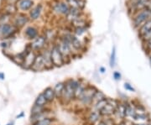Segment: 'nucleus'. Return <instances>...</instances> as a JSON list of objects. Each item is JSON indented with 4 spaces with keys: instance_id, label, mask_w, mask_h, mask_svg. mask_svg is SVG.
Listing matches in <instances>:
<instances>
[{
    "instance_id": "nucleus-21",
    "label": "nucleus",
    "mask_w": 151,
    "mask_h": 125,
    "mask_svg": "<svg viewBox=\"0 0 151 125\" xmlns=\"http://www.w3.org/2000/svg\"><path fill=\"white\" fill-rule=\"evenodd\" d=\"M65 2L69 4L70 8L81 10H84L86 4V0H67Z\"/></svg>"
},
{
    "instance_id": "nucleus-19",
    "label": "nucleus",
    "mask_w": 151,
    "mask_h": 125,
    "mask_svg": "<svg viewBox=\"0 0 151 125\" xmlns=\"http://www.w3.org/2000/svg\"><path fill=\"white\" fill-rule=\"evenodd\" d=\"M150 116L149 114H136L134 119L133 120V123L135 124H147L150 123Z\"/></svg>"
},
{
    "instance_id": "nucleus-7",
    "label": "nucleus",
    "mask_w": 151,
    "mask_h": 125,
    "mask_svg": "<svg viewBox=\"0 0 151 125\" xmlns=\"http://www.w3.org/2000/svg\"><path fill=\"white\" fill-rule=\"evenodd\" d=\"M50 55H51V60L54 67H60L62 65H65L64 58L62 56L61 53L60 52L58 47L55 43H51L50 45Z\"/></svg>"
},
{
    "instance_id": "nucleus-26",
    "label": "nucleus",
    "mask_w": 151,
    "mask_h": 125,
    "mask_svg": "<svg viewBox=\"0 0 151 125\" xmlns=\"http://www.w3.org/2000/svg\"><path fill=\"white\" fill-rule=\"evenodd\" d=\"M64 87H65V82H57L54 86L53 89H54V93L55 95V98H56V100L60 99V95H61V93L64 90Z\"/></svg>"
},
{
    "instance_id": "nucleus-2",
    "label": "nucleus",
    "mask_w": 151,
    "mask_h": 125,
    "mask_svg": "<svg viewBox=\"0 0 151 125\" xmlns=\"http://www.w3.org/2000/svg\"><path fill=\"white\" fill-rule=\"evenodd\" d=\"M70 8L65 0H55L51 4V11L55 15L65 18Z\"/></svg>"
},
{
    "instance_id": "nucleus-15",
    "label": "nucleus",
    "mask_w": 151,
    "mask_h": 125,
    "mask_svg": "<svg viewBox=\"0 0 151 125\" xmlns=\"http://www.w3.org/2000/svg\"><path fill=\"white\" fill-rule=\"evenodd\" d=\"M84 15H85L84 10L70 8L69 13L65 17V20L66 22H68L69 24H70L71 22L75 21L76 19H79V18H81L82 16H84Z\"/></svg>"
},
{
    "instance_id": "nucleus-47",
    "label": "nucleus",
    "mask_w": 151,
    "mask_h": 125,
    "mask_svg": "<svg viewBox=\"0 0 151 125\" xmlns=\"http://www.w3.org/2000/svg\"><path fill=\"white\" fill-rule=\"evenodd\" d=\"M65 1H67V0H65Z\"/></svg>"
},
{
    "instance_id": "nucleus-10",
    "label": "nucleus",
    "mask_w": 151,
    "mask_h": 125,
    "mask_svg": "<svg viewBox=\"0 0 151 125\" xmlns=\"http://www.w3.org/2000/svg\"><path fill=\"white\" fill-rule=\"evenodd\" d=\"M43 11L44 5L41 3L37 4L34 6L27 14L30 22H36L38 20H40L41 19L42 14H43Z\"/></svg>"
},
{
    "instance_id": "nucleus-41",
    "label": "nucleus",
    "mask_w": 151,
    "mask_h": 125,
    "mask_svg": "<svg viewBox=\"0 0 151 125\" xmlns=\"http://www.w3.org/2000/svg\"><path fill=\"white\" fill-rule=\"evenodd\" d=\"M105 71H106V68L105 67H103V66H100L99 67V72L100 73L103 74V73H105Z\"/></svg>"
},
{
    "instance_id": "nucleus-35",
    "label": "nucleus",
    "mask_w": 151,
    "mask_h": 125,
    "mask_svg": "<svg viewBox=\"0 0 151 125\" xmlns=\"http://www.w3.org/2000/svg\"><path fill=\"white\" fill-rule=\"evenodd\" d=\"M11 46V40H3L0 43V47L4 50L9 49Z\"/></svg>"
},
{
    "instance_id": "nucleus-9",
    "label": "nucleus",
    "mask_w": 151,
    "mask_h": 125,
    "mask_svg": "<svg viewBox=\"0 0 151 125\" xmlns=\"http://www.w3.org/2000/svg\"><path fill=\"white\" fill-rule=\"evenodd\" d=\"M150 0H128V10L129 14H134L136 12L147 8Z\"/></svg>"
},
{
    "instance_id": "nucleus-16",
    "label": "nucleus",
    "mask_w": 151,
    "mask_h": 125,
    "mask_svg": "<svg viewBox=\"0 0 151 125\" xmlns=\"http://www.w3.org/2000/svg\"><path fill=\"white\" fill-rule=\"evenodd\" d=\"M30 70L35 72H40V71H45V66L43 59H42L40 53H37L36 55V57L35 59V61L33 63Z\"/></svg>"
},
{
    "instance_id": "nucleus-14",
    "label": "nucleus",
    "mask_w": 151,
    "mask_h": 125,
    "mask_svg": "<svg viewBox=\"0 0 151 125\" xmlns=\"http://www.w3.org/2000/svg\"><path fill=\"white\" fill-rule=\"evenodd\" d=\"M50 44L48 46L44 49L41 52H40L41 54L42 59H43L44 64L45 66V70H51L54 68V65L52 63V60H51V55H50Z\"/></svg>"
},
{
    "instance_id": "nucleus-31",
    "label": "nucleus",
    "mask_w": 151,
    "mask_h": 125,
    "mask_svg": "<svg viewBox=\"0 0 151 125\" xmlns=\"http://www.w3.org/2000/svg\"><path fill=\"white\" fill-rule=\"evenodd\" d=\"M107 98L106 97V95L104 94V93H103L102 91H100V90H98L97 89V91L94 94V96H93V98H92V105H91V107H92L93 104H95L97 102H99L100 100H102L103 98Z\"/></svg>"
},
{
    "instance_id": "nucleus-29",
    "label": "nucleus",
    "mask_w": 151,
    "mask_h": 125,
    "mask_svg": "<svg viewBox=\"0 0 151 125\" xmlns=\"http://www.w3.org/2000/svg\"><path fill=\"white\" fill-rule=\"evenodd\" d=\"M48 107H40V106H38L35 104H33L32 108L30 109V115H35L39 114H41L43 112H45L49 110Z\"/></svg>"
},
{
    "instance_id": "nucleus-45",
    "label": "nucleus",
    "mask_w": 151,
    "mask_h": 125,
    "mask_svg": "<svg viewBox=\"0 0 151 125\" xmlns=\"http://www.w3.org/2000/svg\"><path fill=\"white\" fill-rule=\"evenodd\" d=\"M146 125H151V123H149V124H147Z\"/></svg>"
},
{
    "instance_id": "nucleus-17",
    "label": "nucleus",
    "mask_w": 151,
    "mask_h": 125,
    "mask_svg": "<svg viewBox=\"0 0 151 125\" xmlns=\"http://www.w3.org/2000/svg\"><path fill=\"white\" fill-rule=\"evenodd\" d=\"M102 116L100 114V112L88 110V114L86 116V121L89 125H95L98 121L102 119Z\"/></svg>"
},
{
    "instance_id": "nucleus-42",
    "label": "nucleus",
    "mask_w": 151,
    "mask_h": 125,
    "mask_svg": "<svg viewBox=\"0 0 151 125\" xmlns=\"http://www.w3.org/2000/svg\"><path fill=\"white\" fill-rule=\"evenodd\" d=\"M5 79V75L4 72H0V80L1 81H4Z\"/></svg>"
},
{
    "instance_id": "nucleus-40",
    "label": "nucleus",
    "mask_w": 151,
    "mask_h": 125,
    "mask_svg": "<svg viewBox=\"0 0 151 125\" xmlns=\"http://www.w3.org/2000/svg\"><path fill=\"white\" fill-rule=\"evenodd\" d=\"M24 112H21L19 114H18L16 116V119H22V118H24Z\"/></svg>"
},
{
    "instance_id": "nucleus-39",
    "label": "nucleus",
    "mask_w": 151,
    "mask_h": 125,
    "mask_svg": "<svg viewBox=\"0 0 151 125\" xmlns=\"http://www.w3.org/2000/svg\"><path fill=\"white\" fill-rule=\"evenodd\" d=\"M3 1H4L5 4H16L17 2H18L19 0H3Z\"/></svg>"
},
{
    "instance_id": "nucleus-43",
    "label": "nucleus",
    "mask_w": 151,
    "mask_h": 125,
    "mask_svg": "<svg viewBox=\"0 0 151 125\" xmlns=\"http://www.w3.org/2000/svg\"><path fill=\"white\" fill-rule=\"evenodd\" d=\"M147 9L151 12V0L149 1V4H148V5H147Z\"/></svg>"
},
{
    "instance_id": "nucleus-20",
    "label": "nucleus",
    "mask_w": 151,
    "mask_h": 125,
    "mask_svg": "<svg viewBox=\"0 0 151 125\" xmlns=\"http://www.w3.org/2000/svg\"><path fill=\"white\" fill-rule=\"evenodd\" d=\"M135 115H136V112H135L134 104L127 102V103H126V119H125L133 122Z\"/></svg>"
},
{
    "instance_id": "nucleus-27",
    "label": "nucleus",
    "mask_w": 151,
    "mask_h": 125,
    "mask_svg": "<svg viewBox=\"0 0 151 125\" xmlns=\"http://www.w3.org/2000/svg\"><path fill=\"white\" fill-rule=\"evenodd\" d=\"M108 104V98H105L100 100L99 102H97L95 104H93L92 107L90 108L89 110H93V111H97V112H100L102 109Z\"/></svg>"
},
{
    "instance_id": "nucleus-11",
    "label": "nucleus",
    "mask_w": 151,
    "mask_h": 125,
    "mask_svg": "<svg viewBox=\"0 0 151 125\" xmlns=\"http://www.w3.org/2000/svg\"><path fill=\"white\" fill-rule=\"evenodd\" d=\"M24 37L27 39L28 40L31 41L33 40L38 37L41 33L40 29L35 25V24H30V25H26L24 29Z\"/></svg>"
},
{
    "instance_id": "nucleus-5",
    "label": "nucleus",
    "mask_w": 151,
    "mask_h": 125,
    "mask_svg": "<svg viewBox=\"0 0 151 125\" xmlns=\"http://www.w3.org/2000/svg\"><path fill=\"white\" fill-rule=\"evenodd\" d=\"M74 93H75V90H74L73 87H71V85H70L68 79H67L66 81H65V87H64V90H63V92L60 95L59 101L63 105L70 104L71 102L75 101Z\"/></svg>"
},
{
    "instance_id": "nucleus-12",
    "label": "nucleus",
    "mask_w": 151,
    "mask_h": 125,
    "mask_svg": "<svg viewBox=\"0 0 151 125\" xmlns=\"http://www.w3.org/2000/svg\"><path fill=\"white\" fill-rule=\"evenodd\" d=\"M36 55H37V53L33 51L32 50H28L27 53L25 55V57H24V61H23V64L20 67H22L24 70H30L33 63L35 61V59L36 57Z\"/></svg>"
},
{
    "instance_id": "nucleus-46",
    "label": "nucleus",
    "mask_w": 151,
    "mask_h": 125,
    "mask_svg": "<svg viewBox=\"0 0 151 125\" xmlns=\"http://www.w3.org/2000/svg\"><path fill=\"white\" fill-rule=\"evenodd\" d=\"M134 125H146V124H134Z\"/></svg>"
},
{
    "instance_id": "nucleus-3",
    "label": "nucleus",
    "mask_w": 151,
    "mask_h": 125,
    "mask_svg": "<svg viewBox=\"0 0 151 125\" xmlns=\"http://www.w3.org/2000/svg\"><path fill=\"white\" fill-rule=\"evenodd\" d=\"M151 18V12L147 8L140 11L136 12L132 15V22L135 29H139Z\"/></svg>"
},
{
    "instance_id": "nucleus-32",
    "label": "nucleus",
    "mask_w": 151,
    "mask_h": 125,
    "mask_svg": "<svg viewBox=\"0 0 151 125\" xmlns=\"http://www.w3.org/2000/svg\"><path fill=\"white\" fill-rule=\"evenodd\" d=\"M11 19H12V15H9L2 11L0 12V24L11 23Z\"/></svg>"
},
{
    "instance_id": "nucleus-33",
    "label": "nucleus",
    "mask_w": 151,
    "mask_h": 125,
    "mask_svg": "<svg viewBox=\"0 0 151 125\" xmlns=\"http://www.w3.org/2000/svg\"><path fill=\"white\" fill-rule=\"evenodd\" d=\"M116 64V47L113 46L112 49V52H111V55H110V59H109V65L111 68H113Z\"/></svg>"
},
{
    "instance_id": "nucleus-28",
    "label": "nucleus",
    "mask_w": 151,
    "mask_h": 125,
    "mask_svg": "<svg viewBox=\"0 0 151 125\" xmlns=\"http://www.w3.org/2000/svg\"><path fill=\"white\" fill-rule=\"evenodd\" d=\"M34 104L35 105H38V106H40V107H48V102L46 101V99L44 97L43 93H40L39 95H38L35 100V103Z\"/></svg>"
},
{
    "instance_id": "nucleus-4",
    "label": "nucleus",
    "mask_w": 151,
    "mask_h": 125,
    "mask_svg": "<svg viewBox=\"0 0 151 125\" xmlns=\"http://www.w3.org/2000/svg\"><path fill=\"white\" fill-rule=\"evenodd\" d=\"M19 31V29H18L12 23L0 24V38L2 40L14 39Z\"/></svg>"
},
{
    "instance_id": "nucleus-18",
    "label": "nucleus",
    "mask_w": 151,
    "mask_h": 125,
    "mask_svg": "<svg viewBox=\"0 0 151 125\" xmlns=\"http://www.w3.org/2000/svg\"><path fill=\"white\" fill-rule=\"evenodd\" d=\"M44 97L46 99V101L48 102V103H54L55 100H56L55 95L54 93V89L52 87H47L44 89V91L42 92Z\"/></svg>"
},
{
    "instance_id": "nucleus-1",
    "label": "nucleus",
    "mask_w": 151,
    "mask_h": 125,
    "mask_svg": "<svg viewBox=\"0 0 151 125\" xmlns=\"http://www.w3.org/2000/svg\"><path fill=\"white\" fill-rule=\"evenodd\" d=\"M97 91V88L94 85L92 84H87L86 89L84 91L83 94L81 95V97L79 98L78 101H76L78 103L81 105L84 108L90 109L91 108V105H92V98L94 96L95 93Z\"/></svg>"
},
{
    "instance_id": "nucleus-25",
    "label": "nucleus",
    "mask_w": 151,
    "mask_h": 125,
    "mask_svg": "<svg viewBox=\"0 0 151 125\" xmlns=\"http://www.w3.org/2000/svg\"><path fill=\"white\" fill-rule=\"evenodd\" d=\"M2 12H4L6 14H9V15H14L18 12L16 4H5L3 7V10Z\"/></svg>"
},
{
    "instance_id": "nucleus-30",
    "label": "nucleus",
    "mask_w": 151,
    "mask_h": 125,
    "mask_svg": "<svg viewBox=\"0 0 151 125\" xmlns=\"http://www.w3.org/2000/svg\"><path fill=\"white\" fill-rule=\"evenodd\" d=\"M55 121V119L54 118L48 117V118H45L44 119L37 121V122H35L34 124H31V125H53Z\"/></svg>"
},
{
    "instance_id": "nucleus-8",
    "label": "nucleus",
    "mask_w": 151,
    "mask_h": 125,
    "mask_svg": "<svg viewBox=\"0 0 151 125\" xmlns=\"http://www.w3.org/2000/svg\"><path fill=\"white\" fill-rule=\"evenodd\" d=\"M29 22L30 20H29V18L27 14L20 13V12H17L14 15L12 16V19H11V23L18 29L24 28Z\"/></svg>"
},
{
    "instance_id": "nucleus-6",
    "label": "nucleus",
    "mask_w": 151,
    "mask_h": 125,
    "mask_svg": "<svg viewBox=\"0 0 151 125\" xmlns=\"http://www.w3.org/2000/svg\"><path fill=\"white\" fill-rule=\"evenodd\" d=\"M28 45H29L30 50H32L33 51H35L36 53H40L44 49H45L50 45V43L47 41L46 38L44 36L43 34H40L38 37L31 40Z\"/></svg>"
},
{
    "instance_id": "nucleus-34",
    "label": "nucleus",
    "mask_w": 151,
    "mask_h": 125,
    "mask_svg": "<svg viewBox=\"0 0 151 125\" xmlns=\"http://www.w3.org/2000/svg\"><path fill=\"white\" fill-rule=\"evenodd\" d=\"M95 125H115V123L113 122V119H111V118H106V119L103 118Z\"/></svg>"
},
{
    "instance_id": "nucleus-36",
    "label": "nucleus",
    "mask_w": 151,
    "mask_h": 125,
    "mask_svg": "<svg viewBox=\"0 0 151 125\" xmlns=\"http://www.w3.org/2000/svg\"><path fill=\"white\" fill-rule=\"evenodd\" d=\"M143 44H144V48H145V50L147 55L151 53V37L145 41H144Z\"/></svg>"
},
{
    "instance_id": "nucleus-24",
    "label": "nucleus",
    "mask_w": 151,
    "mask_h": 125,
    "mask_svg": "<svg viewBox=\"0 0 151 125\" xmlns=\"http://www.w3.org/2000/svg\"><path fill=\"white\" fill-rule=\"evenodd\" d=\"M87 84H88V83L83 80V81L81 82V84L76 88L75 93H74V99H75V101H78V100H79V98H81V95L83 94L84 91H85V89H86Z\"/></svg>"
},
{
    "instance_id": "nucleus-37",
    "label": "nucleus",
    "mask_w": 151,
    "mask_h": 125,
    "mask_svg": "<svg viewBox=\"0 0 151 125\" xmlns=\"http://www.w3.org/2000/svg\"><path fill=\"white\" fill-rule=\"evenodd\" d=\"M113 77L115 81H120L122 76H121V74H120V72H119V71H113Z\"/></svg>"
},
{
    "instance_id": "nucleus-13",
    "label": "nucleus",
    "mask_w": 151,
    "mask_h": 125,
    "mask_svg": "<svg viewBox=\"0 0 151 125\" xmlns=\"http://www.w3.org/2000/svg\"><path fill=\"white\" fill-rule=\"evenodd\" d=\"M35 5V3L34 0H19L17 2L16 7L18 12L27 14L29 11Z\"/></svg>"
},
{
    "instance_id": "nucleus-23",
    "label": "nucleus",
    "mask_w": 151,
    "mask_h": 125,
    "mask_svg": "<svg viewBox=\"0 0 151 125\" xmlns=\"http://www.w3.org/2000/svg\"><path fill=\"white\" fill-rule=\"evenodd\" d=\"M50 112H51V110H50V109H49V110H47V111L43 112V113H41V114H39L30 115V117H29V122H30V124H34V123H35V122H37V121L44 119H45V118L51 117V116L50 115Z\"/></svg>"
},
{
    "instance_id": "nucleus-38",
    "label": "nucleus",
    "mask_w": 151,
    "mask_h": 125,
    "mask_svg": "<svg viewBox=\"0 0 151 125\" xmlns=\"http://www.w3.org/2000/svg\"><path fill=\"white\" fill-rule=\"evenodd\" d=\"M124 88L127 90V91H130V92H135V89L133 87L132 85H130L129 82H125L124 83Z\"/></svg>"
},
{
    "instance_id": "nucleus-44",
    "label": "nucleus",
    "mask_w": 151,
    "mask_h": 125,
    "mask_svg": "<svg viewBox=\"0 0 151 125\" xmlns=\"http://www.w3.org/2000/svg\"><path fill=\"white\" fill-rule=\"evenodd\" d=\"M6 125H14V122H9V124H7Z\"/></svg>"
},
{
    "instance_id": "nucleus-22",
    "label": "nucleus",
    "mask_w": 151,
    "mask_h": 125,
    "mask_svg": "<svg viewBox=\"0 0 151 125\" xmlns=\"http://www.w3.org/2000/svg\"><path fill=\"white\" fill-rule=\"evenodd\" d=\"M115 107H113V105L108 103L101 111H100V114L102 116V118H111L113 117V114L115 112Z\"/></svg>"
}]
</instances>
